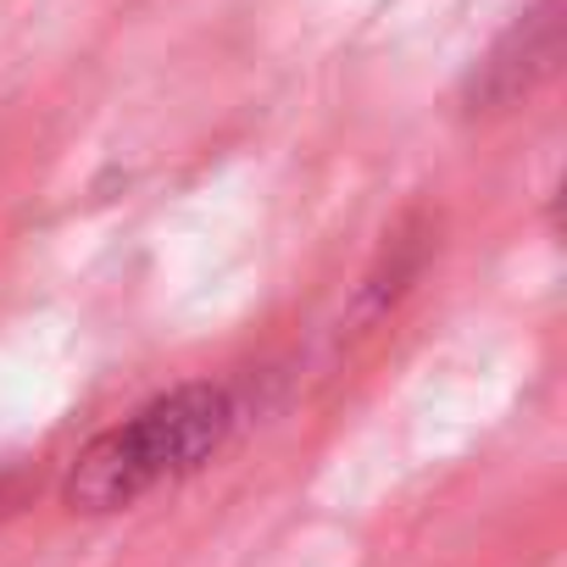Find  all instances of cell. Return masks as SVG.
Returning <instances> with one entry per match:
<instances>
[{"label":"cell","mask_w":567,"mask_h":567,"mask_svg":"<svg viewBox=\"0 0 567 567\" xmlns=\"http://www.w3.org/2000/svg\"><path fill=\"white\" fill-rule=\"evenodd\" d=\"M228 429H234V395L223 384H178L151 406H140L128 423L95 434L73 456L62 501L84 517L123 512L156 484H173L200 462H212Z\"/></svg>","instance_id":"1"},{"label":"cell","mask_w":567,"mask_h":567,"mask_svg":"<svg viewBox=\"0 0 567 567\" xmlns=\"http://www.w3.org/2000/svg\"><path fill=\"white\" fill-rule=\"evenodd\" d=\"M29 495H34V473L29 467H0V523L18 517L29 506Z\"/></svg>","instance_id":"4"},{"label":"cell","mask_w":567,"mask_h":567,"mask_svg":"<svg viewBox=\"0 0 567 567\" xmlns=\"http://www.w3.org/2000/svg\"><path fill=\"white\" fill-rule=\"evenodd\" d=\"M561 56V0H539L528 7L484 56L478 68L467 73V90H462V106L467 112H506L517 106Z\"/></svg>","instance_id":"2"},{"label":"cell","mask_w":567,"mask_h":567,"mask_svg":"<svg viewBox=\"0 0 567 567\" xmlns=\"http://www.w3.org/2000/svg\"><path fill=\"white\" fill-rule=\"evenodd\" d=\"M429 250H434V228H429L423 217H406V223L384 239V250H379V261L368 267V278L357 284V296H351V307H346V329H373L379 318H390V307L417 284Z\"/></svg>","instance_id":"3"}]
</instances>
